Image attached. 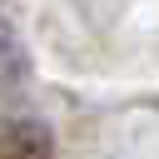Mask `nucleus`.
<instances>
[{
    "mask_svg": "<svg viewBox=\"0 0 159 159\" xmlns=\"http://www.w3.org/2000/svg\"><path fill=\"white\" fill-rule=\"evenodd\" d=\"M55 139L40 119H20V114H0V159H50Z\"/></svg>",
    "mask_w": 159,
    "mask_h": 159,
    "instance_id": "f257e3e1",
    "label": "nucleus"
},
{
    "mask_svg": "<svg viewBox=\"0 0 159 159\" xmlns=\"http://www.w3.org/2000/svg\"><path fill=\"white\" fill-rule=\"evenodd\" d=\"M30 75V60H25V45L15 40V30L0 20V94L5 89H15L20 80Z\"/></svg>",
    "mask_w": 159,
    "mask_h": 159,
    "instance_id": "f03ea898",
    "label": "nucleus"
}]
</instances>
